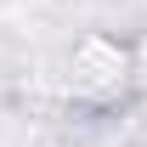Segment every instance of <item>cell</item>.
<instances>
[{
  "label": "cell",
  "mask_w": 147,
  "mask_h": 147,
  "mask_svg": "<svg viewBox=\"0 0 147 147\" xmlns=\"http://www.w3.org/2000/svg\"><path fill=\"white\" fill-rule=\"evenodd\" d=\"M130 68H136V45H119L108 34H85V40H74V51H68V85L85 91V96L119 91L130 79Z\"/></svg>",
  "instance_id": "obj_1"
},
{
  "label": "cell",
  "mask_w": 147,
  "mask_h": 147,
  "mask_svg": "<svg viewBox=\"0 0 147 147\" xmlns=\"http://www.w3.org/2000/svg\"><path fill=\"white\" fill-rule=\"evenodd\" d=\"M136 74H147V34L136 40Z\"/></svg>",
  "instance_id": "obj_2"
}]
</instances>
